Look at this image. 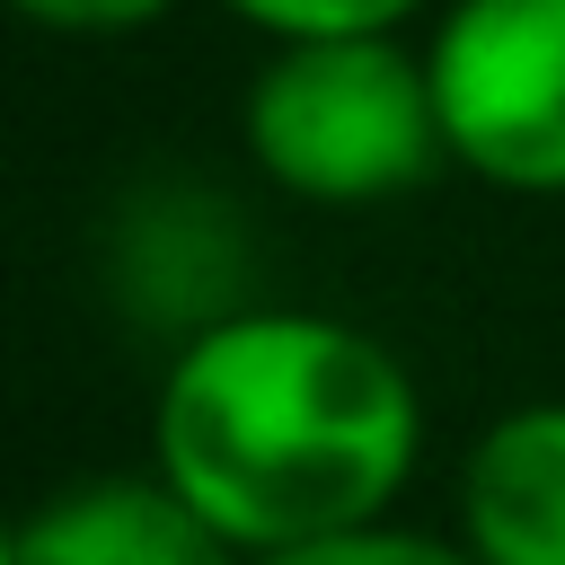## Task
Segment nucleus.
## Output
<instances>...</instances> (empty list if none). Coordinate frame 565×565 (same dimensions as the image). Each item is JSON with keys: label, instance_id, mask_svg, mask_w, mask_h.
Here are the masks:
<instances>
[{"label": "nucleus", "instance_id": "f257e3e1", "mask_svg": "<svg viewBox=\"0 0 565 565\" xmlns=\"http://www.w3.org/2000/svg\"><path fill=\"white\" fill-rule=\"evenodd\" d=\"M415 459V371L327 309L203 318L150 406V477H168L247 565L388 521Z\"/></svg>", "mask_w": 565, "mask_h": 565}, {"label": "nucleus", "instance_id": "f03ea898", "mask_svg": "<svg viewBox=\"0 0 565 565\" xmlns=\"http://www.w3.org/2000/svg\"><path fill=\"white\" fill-rule=\"evenodd\" d=\"M247 159L265 185L362 212L433 185L450 168L433 71L406 35H309L274 44L265 71L247 79Z\"/></svg>", "mask_w": 565, "mask_h": 565}, {"label": "nucleus", "instance_id": "7ed1b4c3", "mask_svg": "<svg viewBox=\"0 0 565 565\" xmlns=\"http://www.w3.org/2000/svg\"><path fill=\"white\" fill-rule=\"evenodd\" d=\"M450 168L565 194V0H450L424 35Z\"/></svg>", "mask_w": 565, "mask_h": 565}, {"label": "nucleus", "instance_id": "20e7f679", "mask_svg": "<svg viewBox=\"0 0 565 565\" xmlns=\"http://www.w3.org/2000/svg\"><path fill=\"white\" fill-rule=\"evenodd\" d=\"M9 565H247L168 477H79L18 512Z\"/></svg>", "mask_w": 565, "mask_h": 565}, {"label": "nucleus", "instance_id": "39448f33", "mask_svg": "<svg viewBox=\"0 0 565 565\" xmlns=\"http://www.w3.org/2000/svg\"><path fill=\"white\" fill-rule=\"evenodd\" d=\"M459 547L477 565H565V397H530L468 441Z\"/></svg>", "mask_w": 565, "mask_h": 565}, {"label": "nucleus", "instance_id": "423d86ee", "mask_svg": "<svg viewBox=\"0 0 565 565\" xmlns=\"http://www.w3.org/2000/svg\"><path fill=\"white\" fill-rule=\"evenodd\" d=\"M230 18L265 26L274 44H309V35H397L406 18H424V0H230Z\"/></svg>", "mask_w": 565, "mask_h": 565}, {"label": "nucleus", "instance_id": "0eeeda50", "mask_svg": "<svg viewBox=\"0 0 565 565\" xmlns=\"http://www.w3.org/2000/svg\"><path fill=\"white\" fill-rule=\"evenodd\" d=\"M256 565H477V556L459 539L371 521V530H344V539H318V547H282V556H256Z\"/></svg>", "mask_w": 565, "mask_h": 565}, {"label": "nucleus", "instance_id": "6e6552de", "mask_svg": "<svg viewBox=\"0 0 565 565\" xmlns=\"http://www.w3.org/2000/svg\"><path fill=\"white\" fill-rule=\"evenodd\" d=\"M35 26H53V35H132V26H150V18H168L177 0H18Z\"/></svg>", "mask_w": 565, "mask_h": 565}]
</instances>
